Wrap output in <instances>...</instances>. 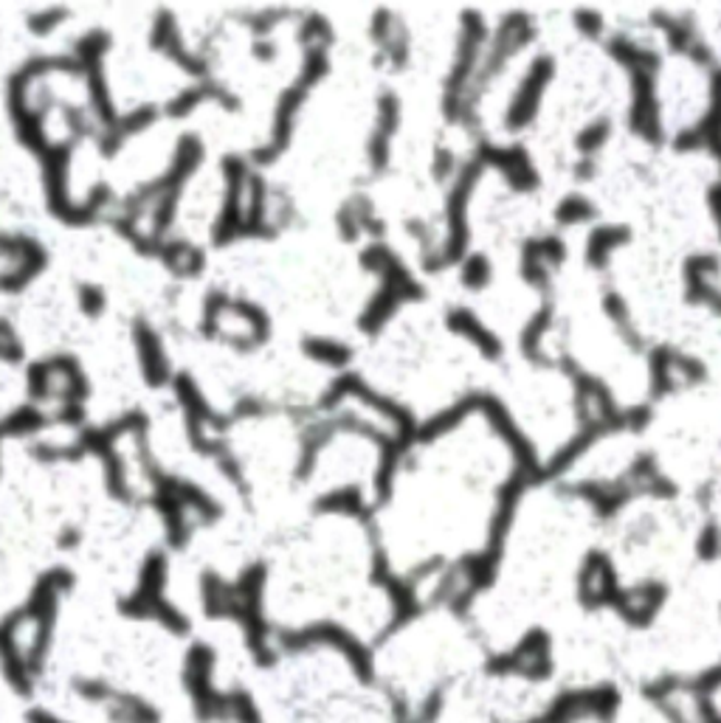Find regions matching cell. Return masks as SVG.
Returning <instances> with one entry per match:
<instances>
[{"mask_svg": "<svg viewBox=\"0 0 721 723\" xmlns=\"http://www.w3.org/2000/svg\"><path fill=\"white\" fill-rule=\"evenodd\" d=\"M513 470L511 442L482 412H468L403 453L375 515L392 572L442 577L454 563L482 552Z\"/></svg>", "mask_w": 721, "mask_h": 723, "instance_id": "cell-1", "label": "cell"}, {"mask_svg": "<svg viewBox=\"0 0 721 723\" xmlns=\"http://www.w3.org/2000/svg\"><path fill=\"white\" fill-rule=\"evenodd\" d=\"M592 535L595 515L584 499L559 490L524 495L508 529L502 575L485 602L488 628H513L524 609H541L559 595L578 572Z\"/></svg>", "mask_w": 721, "mask_h": 723, "instance_id": "cell-2", "label": "cell"}, {"mask_svg": "<svg viewBox=\"0 0 721 723\" xmlns=\"http://www.w3.org/2000/svg\"><path fill=\"white\" fill-rule=\"evenodd\" d=\"M364 375L412 414H437L488 380L474 344L442 324L426 307H406L383 327L361 358Z\"/></svg>", "mask_w": 721, "mask_h": 723, "instance_id": "cell-3", "label": "cell"}, {"mask_svg": "<svg viewBox=\"0 0 721 723\" xmlns=\"http://www.w3.org/2000/svg\"><path fill=\"white\" fill-rule=\"evenodd\" d=\"M696 518L680 501L646 495L623 507L612 527L614 566L632 588H648L685 557Z\"/></svg>", "mask_w": 721, "mask_h": 723, "instance_id": "cell-4", "label": "cell"}, {"mask_svg": "<svg viewBox=\"0 0 721 723\" xmlns=\"http://www.w3.org/2000/svg\"><path fill=\"white\" fill-rule=\"evenodd\" d=\"M502 397L538 459H552L578 431L575 389L552 366H518L504 372Z\"/></svg>", "mask_w": 721, "mask_h": 723, "instance_id": "cell-5", "label": "cell"}, {"mask_svg": "<svg viewBox=\"0 0 721 723\" xmlns=\"http://www.w3.org/2000/svg\"><path fill=\"white\" fill-rule=\"evenodd\" d=\"M713 102L708 74L685 57H671L662 65L660 82H657V105H660L662 127L671 133L694 130L705 119Z\"/></svg>", "mask_w": 721, "mask_h": 723, "instance_id": "cell-6", "label": "cell"}, {"mask_svg": "<svg viewBox=\"0 0 721 723\" xmlns=\"http://www.w3.org/2000/svg\"><path fill=\"white\" fill-rule=\"evenodd\" d=\"M640 448L628 442L626 437H606L603 442L592 448L589 453L581 456V462L575 465L578 474H584L586 479L595 481H609L614 476H623L628 470V465L634 462Z\"/></svg>", "mask_w": 721, "mask_h": 723, "instance_id": "cell-7", "label": "cell"}]
</instances>
